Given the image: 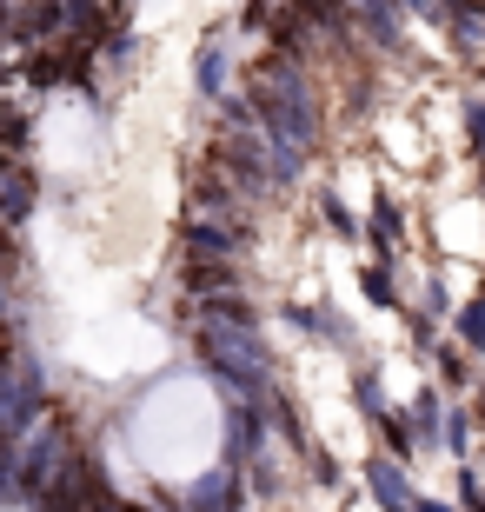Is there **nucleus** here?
Instances as JSON below:
<instances>
[{
  "label": "nucleus",
  "mask_w": 485,
  "mask_h": 512,
  "mask_svg": "<svg viewBox=\"0 0 485 512\" xmlns=\"http://www.w3.org/2000/svg\"><path fill=\"white\" fill-rule=\"evenodd\" d=\"M0 34H7V0H0Z\"/></svg>",
  "instance_id": "obj_2"
},
{
  "label": "nucleus",
  "mask_w": 485,
  "mask_h": 512,
  "mask_svg": "<svg viewBox=\"0 0 485 512\" xmlns=\"http://www.w3.org/2000/svg\"><path fill=\"white\" fill-rule=\"evenodd\" d=\"M446 7H452V20H459V40L479 47L485 40V0H446Z\"/></svg>",
  "instance_id": "obj_1"
}]
</instances>
